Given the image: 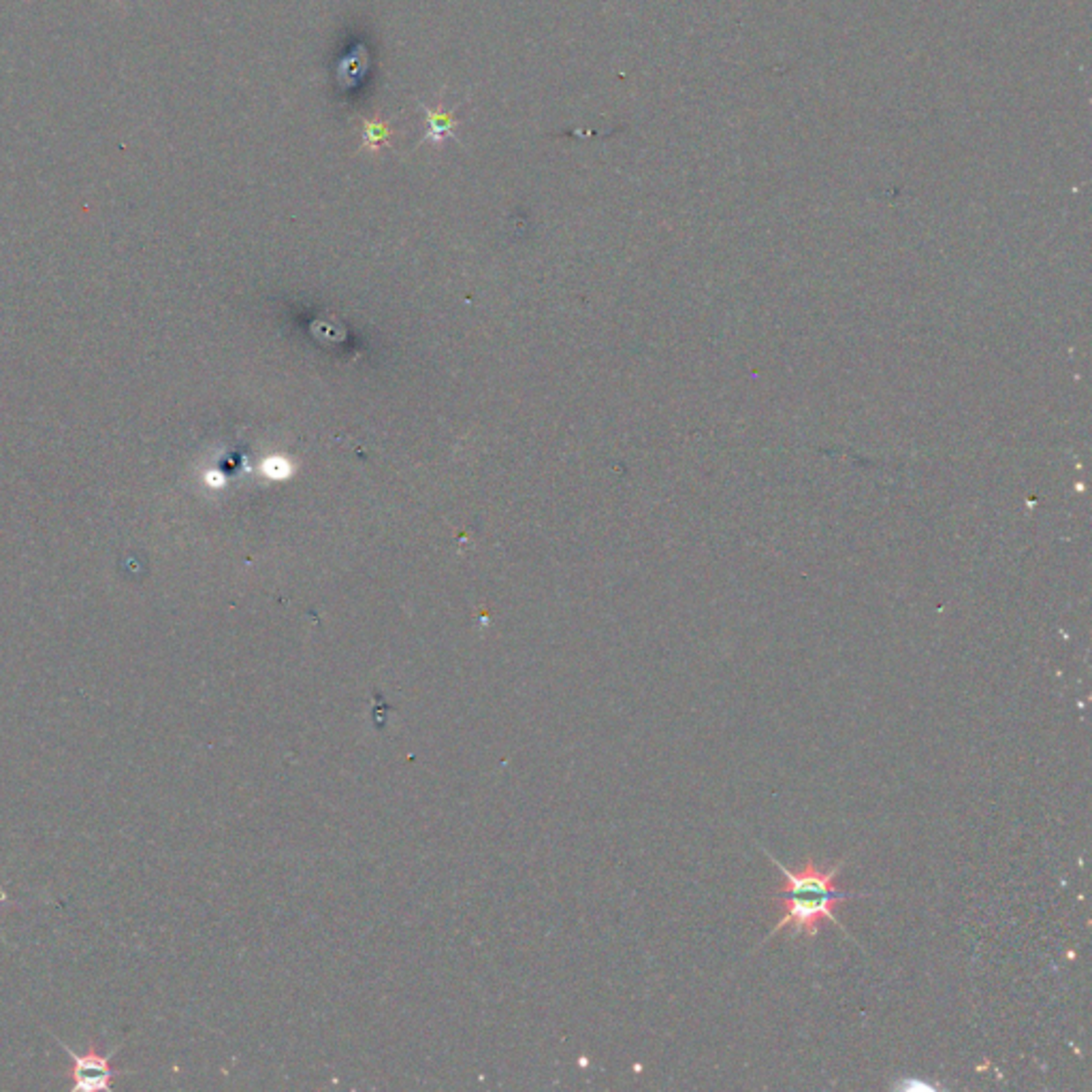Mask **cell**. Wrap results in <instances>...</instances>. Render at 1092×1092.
I'll return each mask as SVG.
<instances>
[{"label":"cell","instance_id":"3957f363","mask_svg":"<svg viewBox=\"0 0 1092 1092\" xmlns=\"http://www.w3.org/2000/svg\"><path fill=\"white\" fill-rule=\"evenodd\" d=\"M425 112H427V122H429L427 141H431V143H436V145H442L446 139H451L452 133H455L457 120L452 118V114L442 112V109L425 107Z\"/></svg>","mask_w":1092,"mask_h":1092},{"label":"cell","instance_id":"6da1fadb","mask_svg":"<svg viewBox=\"0 0 1092 1092\" xmlns=\"http://www.w3.org/2000/svg\"><path fill=\"white\" fill-rule=\"evenodd\" d=\"M766 855L777 864V868L781 870L783 885L779 888L774 900H777L779 907L783 909V915L779 918L777 926L766 934V939H764L762 943H766L768 939H773L774 934L781 933L785 928L792 930L794 937L807 934L809 939H813L815 934L819 933L822 920H828L830 924L843 928L840 920L834 915V909L849 898L868 897V894L840 892L837 885H834V879L839 877L845 860H840V862L830 867L828 870L815 867L813 860H807V864H804L803 868L792 870L783 867V864L779 862V860H774L768 852Z\"/></svg>","mask_w":1092,"mask_h":1092},{"label":"cell","instance_id":"277c9868","mask_svg":"<svg viewBox=\"0 0 1092 1092\" xmlns=\"http://www.w3.org/2000/svg\"><path fill=\"white\" fill-rule=\"evenodd\" d=\"M391 141V124L385 120H365L363 124V143L370 150H380L382 145H389Z\"/></svg>","mask_w":1092,"mask_h":1092},{"label":"cell","instance_id":"5b68a950","mask_svg":"<svg viewBox=\"0 0 1092 1092\" xmlns=\"http://www.w3.org/2000/svg\"><path fill=\"white\" fill-rule=\"evenodd\" d=\"M7 900H9V897L3 892V890H0V907H4V905H7Z\"/></svg>","mask_w":1092,"mask_h":1092},{"label":"cell","instance_id":"7a4b0ae2","mask_svg":"<svg viewBox=\"0 0 1092 1092\" xmlns=\"http://www.w3.org/2000/svg\"><path fill=\"white\" fill-rule=\"evenodd\" d=\"M58 1045L62 1048L73 1060V1066L67 1075H70V1088L75 1092H112V1080L120 1075L118 1069L112 1066V1059L118 1048H114L109 1054H100L97 1041H92L90 1050L85 1054H77L70 1050L64 1041L58 1039Z\"/></svg>","mask_w":1092,"mask_h":1092}]
</instances>
